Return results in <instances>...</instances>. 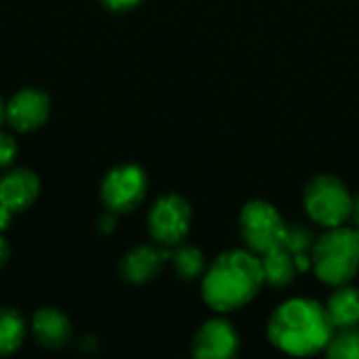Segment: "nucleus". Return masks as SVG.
I'll return each mask as SVG.
<instances>
[{
    "instance_id": "obj_1",
    "label": "nucleus",
    "mask_w": 359,
    "mask_h": 359,
    "mask_svg": "<svg viewBox=\"0 0 359 359\" xmlns=\"http://www.w3.org/2000/svg\"><path fill=\"white\" fill-rule=\"evenodd\" d=\"M263 288L267 286L261 257L246 246L219 252L200 278L202 303L212 313H238L252 305Z\"/></svg>"
},
{
    "instance_id": "obj_2",
    "label": "nucleus",
    "mask_w": 359,
    "mask_h": 359,
    "mask_svg": "<svg viewBox=\"0 0 359 359\" xmlns=\"http://www.w3.org/2000/svg\"><path fill=\"white\" fill-rule=\"evenodd\" d=\"M334 334V326L322 301L294 294L280 301L265 324L267 343L290 358L322 355Z\"/></svg>"
},
{
    "instance_id": "obj_3",
    "label": "nucleus",
    "mask_w": 359,
    "mask_h": 359,
    "mask_svg": "<svg viewBox=\"0 0 359 359\" xmlns=\"http://www.w3.org/2000/svg\"><path fill=\"white\" fill-rule=\"evenodd\" d=\"M311 273L328 288L351 284L359 276V229L351 223L320 229L311 248Z\"/></svg>"
},
{
    "instance_id": "obj_4",
    "label": "nucleus",
    "mask_w": 359,
    "mask_h": 359,
    "mask_svg": "<svg viewBox=\"0 0 359 359\" xmlns=\"http://www.w3.org/2000/svg\"><path fill=\"white\" fill-rule=\"evenodd\" d=\"M353 204L351 187L332 172L311 177L301 191V206L316 229H330L349 223Z\"/></svg>"
},
{
    "instance_id": "obj_5",
    "label": "nucleus",
    "mask_w": 359,
    "mask_h": 359,
    "mask_svg": "<svg viewBox=\"0 0 359 359\" xmlns=\"http://www.w3.org/2000/svg\"><path fill=\"white\" fill-rule=\"evenodd\" d=\"M288 225L290 223L286 221L282 210L265 198H252L244 202L238 215L240 242L259 257L284 246Z\"/></svg>"
},
{
    "instance_id": "obj_6",
    "label": "nucleus",
    "mask_w": 359,
    "mask_h": 359,
    "mask_svg": "<svg viewBox=\"0 0 359 359\" xmlns=\"http://www.w3.org/2000/svg\"><path fill=\"white\" fill-rule=\"evenodd\" d=\"M194 225V208L181 194L168 191L160 196L147 212V231L154 244L175 248L183 244Z\"/></svg>"
},
{
    "instance_id": "obj_7",
    "label": "nucleus",
    "mask_w": 359,
    "mask_h": 359,
    "mask_svg": "<svg viewBox=\"0 0 359 359\" xmlns=\"http://www.w3.org/2000/svg\"><path fill=\"white\" fill-rule=\"evenodd\" d=\"M147 172L133 162L109 168L101 181V200L114 215H126L139 208L147 196Z\"/></svg>"
},
{
    "instance_id": "obj_8",
    "label": "nucleus",
    "mask_w": 359,
    "mask_h": 359,
    "mask_svg": "<svg viewBox=\"0 0 359 359\" xmlns=\"http://www.w3.org/2000/svg\"><path fill=\"white\" fill-rule=\"evenodd\" d=\"M242 349V337L225 313L206 318L191 337V355L198 359H231Z\"/></svg>"
},
{
    "instance_id": "obj_9",
    "label": "nucleus",
    "mask_w": 359,
    "mask_h": 359,
    "mask_svg": "<svg viewBox=\"0 0 359 359\" xmlns=\"http://www.w3.org/2000/svg\"><path fill=\"white\" fill-rule=\"evenodd\" d=\"M50 116V99L40 88H21L4 103V120L17 133L40 128Z\"/></svg>"
},
{
    "instance_id": "obj_10",
    "label": "nucleus",
    "mask_w": 359,
    "mask_h": 359,
    "mask_svg": "<svg viewBox=\"0 0 359 359\" xmlns=\"http://www.w3.org/2000/svg\"><path fill=\"white\" fill-rule=\"evenodd\" d=\"M168 257H170V248H162L158 244L135 246L122 257L120 276H122V280H126L128 284H135V286L147 284L162 273Z\"/></svg>"
},
{
    "instance_id": "obj_11",
    "label": "nucleus",
    "mask_w": 359,
    "mask_h": 359,
    "mask_svg": "<svg viewBox=\"0 0 359 359\" xmlns=\"http://www.w3.org/2000/svg\"><path fill=\"white\" fill-rule=\"evenodd\" d=\"M40 194V179L27 168H13L0 177V204L13 212L29 208Z\"/></svg>"
},
{
    "instance_id": "obj_12",
    "label": "nucleus",
    "mask_w": 359,
    "mask_h": 359,
    "mask_svg": "<svg viewBox=\"0 0 359 359\" xmlns=\"http://www.w3.org/2000/svg\"><path fill=\"white\" fill-rule=\"evenodd\" d=\"M32 332L42 347L57 349L69 341L72 322L63 311L55 307H42L32 318Z\"/></svg>"
},
{
    "instance_id": "obj_13",
    "label": "nucleus",
    "mask_w": 359,
    "mask_h": 359,
    "mask_svg": "<svg viewBox=\"0 0 359 359\" xmlns=\"http://www.w3.org/2000/svg\"><path fill=\"white\" fill-rule=\"evenodd\" d=\"M326 313L334 326L339 328H349L359 324V288L351 284H343L337 288H330L328 299L324 301Z\"/></svg>"
},
{
    "instance_id": "obj_14",
    "label": "nucleus",
    "mask_w": 359,
    "mask_h": 359,
    "mask_svg": "<svg viewBox=\"0 0 359 359\" xmlns=\"http://www.w3.org/2000/svg\"><path fill=\"white\" fill-rule=\"evenodd\" d=\"M261 263H263V276H265L267 288L286 290L301 276L294 255L286 246H280V248H273V250L261 255Z\"/></svg>"
},
{
    "instance_id": "obj_15",
    "label": "nucleus",
    "mask_w": 359,
    "mask_h": 359,
    "mask_svg": "<svg viewBox=\"0 0 359 359\" xmlns=\"http://www.w3.org/2000/svg\"><path fill=\"white\" fill-rule=\"evenodd\" d=\"M175 273L183 280V282H200L202 273L206 271L208 259L204 255V250L191 242H183L175 248H170V257H168Z\"/></svg>"
},
{
    "instance_id": "obj_16",
    "label": "nucleus",
    "mask_w": 359,
    "mask_h": 359,
    "mask_svg": "<svg viewBox=\"0 0 359 359\" xmlns=\"http://www.w3.org/2000/svg\"><path fill=\"white\" fill-rule=\"evenodd\" d=\"M25 332H27V326L21 313L15 309L2 307L0 309V355L15 353L23 345Z\"/></svg>"
},
{
    "instance_id": "obj_17",
    "label": "nucleus",
    "mask_w": 359,
    "mask_h": 359,
    "mask_svg": "<svg viewBox=\"0 0 359 359\" xmlns=\"http://www.w3.org/2000/svg\"><path fill=\"white\" fill-rule=\"evenodd\" d=\"M324 355L330 359H359V324L334 330Z\"/></svg>"
},
{
    "instance_id": "obj_18",
    "label": "nucleus",
    "mask_w": 359,
    "mask_h": 359,
    "mask_svg": "<svg viewBox=\"0 0 359 359\" xmlns=\"http://www.w3.org/2000/svg\"><path fill=\"white\" fill-rule=\"evenodd\" d=\"M316 238H318V233L313 231V225H307V223H290L284 246L294 257H299V255H311V248L316 244Z\"/></svg>"
},
{
    "instance_id": "obj_19",
    "label": "nucleus",
    "mask_w": 359,
    "mask_h": 359,
    "mask_svg": "<svg viewBox=\"0 0 359 359\" xmlns=\"http://www.w3.org/2000/svg\"><path fill=\"white\" fill-rule=\"evenodd\" d=\"M15 156H17V141H15V137L0 130V168L13 164Z\"/></svg>"
},
{
    "instance_id": "obj_20",
    "label": "nucleus",
    "mask_w": 359,
    "mask_h": 359,
    "mask_svg": "<svg viewBox=\"0 0 359 359\" xmlns=\"http://www.w3.org/2000/svg\"><path fill=\"white\" fill-rule=\"evenodd\" d=\"M105 8L114 11V13H128L137 6H141L145 0H101Z\"/></svg>"
},
{
    "instance_id": "obj_21",
    "label": "nucleus",
    "mask_w": 359,
    "mask_h": 359,
    "mask_svg": "<svg viewBox=\"0 0 359 359\" xmlns=\"http://www.w3.org/2000/svg\"><path fill=\"white\" fill-rule=\"evenodd\" d=\"M13 215H15V212H13L11 208H6V206L0 204V231H6V229H8Z\"/></svg>"
},
{
    "instance_id": "obj_22",
    "label": "nucleus",
    "mask_w": 359,
    "mask_h": 359,
    "mask_svg": "<svg viewBox=\"0 0 359 359\" xmlns=\"http://www.w3.org/2000/svg\"><path fill=\"white\" fill-rule=\"evenodd\" d=\"M349 223L355 225L359 229V191L353 194V204H351V217H349Z\"/></svg>"
},
{
    "instance_id": "obj_23",
    "label": "nucleus",
    "mask_w": 359,
    "mask_h": 359,
    "mask_svg": "<svg viewBox=\"0 0 359 359\" xmlns=\"http://www.w3.org/2000/svg\"><path fill=\"white\" fill-rule=\"evenodd\" d=\"M8 244H6V240H4V236H2V231H0V267L8 261Z\"/></svg>"
},
{
    "instance_id": "obj_24",
    "label": "nucleus",
    "mask_w": 359,
    "mask_h": 359,
    "mask_svg": "<svg viewBox=\"0 0 359 359\" xmlns=\"http://www.w3.org/2000/svg\"><path fill=\"white\" fill-rule=\"evenodd\" d=\"M4 120V103H2V97H0V124Z\"/></svg>"
}]
</instances>
